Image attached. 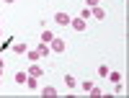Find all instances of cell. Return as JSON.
<instances>
[{"mask_svg":"<svg viewBox=\"0 0 129 98\" xmlns=\"http://www.w3.org/2000/svg\"><path fill=\"white\" fill-rule=\"evenodd\" d=\"M70 28L72 31H85V28H88V21L80 18V16H75V18H70Z\"/></svg>","mask_w":129,"mask_h":98,"instance_id":"6da1fadb","label":"cell"},{"mask_svg":"<svg viewBox=\"0 0 129 98\" xmlns=\"http://www.w3.org/2000/svg\"><path fill=\"white\" fill-rule=\"evenodd\" d=\"M49 49H52V52H57V54H62L64 49H67V44H64V39H57V36H54V39L49 41Z\"/></svg>","mask_w":129,"mask_h":98,"instance_id":"7a4b0ae2","label":"cell"},{"mask_svg":"<svg viewBox=\"0 0 129 98\" xmlns=\"http://www.w3.org/2000/svg\"><path fill=\"white\" fill-rule=\"evenodd\" d=\"M70 18L72 16H67L64 10H59V13H54V23L57 26H70Z\"/></svg>","mask_w":129,"mask_h":98,"instance_id":"3957f363","label":"cell"},{"mask_svg":"<svg viewBox=\"0 0 129 98\" xmlns=\"http://www.w3.org/2000/svg\"><path fill=\"white\" fill-rule=\"evenodd\" d=\"M28 75H31V78H39V80H41V75H44V67H41L39 62H34V64L28 67Z\"/></svg>","mask_w":129,"mask_h":98,"instance_id":"277c9868","label":"cell"},{"mask_svg":"<svg viewBox=\"0 0 129 98\" xmlns=\"http://www.w3.org/2000/svg\"><path fill=\"white\" fill-rule=\"evenodd\" d=\"M62 83H64V88H67V90H75V88H78V80H75L72 75H64Z\"/></svg>","mask_w":129,"mask_h":98,"instance_id":"5b68a950","label":"cell"},{"mask_svg":"<svg viewBox=\"0 0 129 98\" xmlns=\"http://www.w3.org/2000/svg\"><path fill=\"white\" fill-rule=\"evenodd\" d=\"M90 18H98V21H103V18H106V10H103L101 5H95V8H90Z\"/></svg>","mask_w":129,"mask_h":98,"instance_id":"8992f818","label":"cell"},{"mask_svg":"<svg viewBox=\"0 0 129 98\" xmlns=\"http://www.w3.org/2000/svg\"><path fill=\"white\" fill-rule=\"evenodd\" d=\"M13 80H16L18 85H26V80H28V72H23V70H18V72L13 75Z\"/></svg>","mask_w":129,"mask_h":98,"instance_id":"52a82bcc","label":"cell"},{"mask_svg":"<svg viewBox=\"0 0 129 98\" xmlns=\"http://www.w3.org/2000/svg\"><path fill=\"white\" fill-rule=\"evenodd\" d=\"M41 95H47V98H54V95H57V88H54V85H44V88H41Z\"/></svg>","mask_w":129,"mask_h":98,"instance_id":"ba28073f","label":"cell"},{"mask_svg":"<svg viewBox=\"0 0 129 98\" xmlns=\"http://www.w3.org/2000/svg\"><path fill=\"white\" fill-rule=\"evenodd\" d=\"M36 52H39V57H47V54H49L52 49H49V44H44V41H39V47H36Z\"/></svg>","mask_w":129,"mask_h":98,"instance_id":"9c48e42d","label":"cell"},{"mask_svg":"<svg viewBox=\"0 0 129 98\" xmlns=\"http://www.w3.org/2000/svg\"><path fill=\"white\" fill-rule=\"evenodd\" d=\"M26 88H28V90H39V78H31V75H28V80H26Z\"/></svg>","mask_w":129,"mask_h":98,"instance_id":"30bf717a","label":"cell"},{"mask_svg":"<svg viewBox=\"0 0 129 98\" xmlns=\"http://www.w3.org/2000/svg\"><path fill=\"white\" fill-rule=\"evenodd\" d=\"M52 39H54V31H49V28H44V31H41V41H44V44H49Z\"/></svg>","mask_w":129,"mask_h":98,"instance_id":"8fae6325","label":"cell"},{"mask_svg":"<svg viewBox=\"0 0 129 98\" xmlns=\"http://www.w3.org/2000/svg\"><path fill=\"white\" fill-rule=\"evenodd\" d=\"M13 52H16V54H26V52H28V47L23 44V41H18V44H13Z\"/></svg>","mask_w":129,"mask_h":98,"instance_id":"7c38bea8","label":"cell"},{"mask_svg":"<svg viewBox=\"0 0 129 98\" xmlns=\"http://www.w3.org/2000/svg\"><path fill=\"white\" fill-rule=\"evenodd\" d=\"M106 78H109L111 83H119V80H121V75H119V72H109V75H106Z\"/></svg>","mask_w":129,"mask_h":98,"instance_id":"4fadbf2b","label":"cell"},{"mask_svg":"<svg viewBox=\"0 0 129 98\" xmlns=\"http://www.w3.org/2000/svg\"><path fill=\"white\" fill-rule=\"evenodd\" d=\"M90 88H93V80H83V93H90Z\"/></svg>","mask_w":129,"mask_h":98,"instance_id":"5bb4252c","label":"cell"},{"mask_svg":"<svg viewBox=\"0 0 129 98\" xmlns=\"http://www.w3.org/2000/svg\"><path fill=\"white\" fill-rule=\"evenodd\" d=\"M26 54H28V59H31V62H39V59H41V57H39V52H36V49H34V52H26Z\"/></svg>","mask_w":129,"mask_h":98,"instance_id":"9a60e30c","label":"cell"},{"mask_svg":"<svg viewBox=\"0 0 129 98\" xmlns=\"http://www.w3.org/2000/svg\"><path fill=\"white\" fill-rule=\"evenodd\" d=\"M80 18L88 21V18H90V8H80Z\"/></svg>","mask_w":129,"mask_h":98,"instance_id":"2e32d148","label":"cell"},{"mask_svg":"<svg viewBox=\"0 0 129 98\" xmlns=\"http://www.w3.org/2000/svg\"><path fill=\"white\" fill-rule=\"evenodd\" d=\"M90 95H95V98H98V95H103V90L98 88V85H93V88H90Z\"/></svg>","mask_w":129,"mask_h":98,"instance_id":"e0dca14e","label":"cell"},{"mask_svg":"<svg viewBox=\"0 0 129 98\" xmlns=\"http://www.w3.org/2000/svg\"><path fill=\"white\" fill-rule=\"evenodd\" d=\"M109 72H111V70L106 67V64H101V67H98V75H101V78H106V75H109Z\"/></svg>","mask_w":129,"mask_h":98,"instance_id":"ac0fdd59","label":"cell"},{"mask_svg":"<svg viewBox=\"0 0 129 98\" xmlns=\"http://www.w3.org/2000/svg\"><path fill=\"white\" fill-rule=\"evenodd\" d=\"M95 5H101V0H85V8H95Z\"/></svg>","mask_w":129,"mask_h":98,"instance_id":"d6986e66","label":"cell"},{"mask_svg":"<svg viewBox=\"0 0 129 98\" xmlns=\"http://www.w3.org/2000/svg\"><path fill=\"white\" fill-rule=\"evenodd\" d=\"M114 93H116V95H121V93H124V85H121V83H116V88H114Z\"/></svg>","mask_w":129,"mask_h":98,"instance_id":"ffe728a7","label":"cell"},{"mask_svg":"<svg viewBox=\"0 0 129 98\" xmlns=\"http://www.w3.org/2000/svg\"><path fill=\"white\" fill-rule=\"evenodd\" d=\"M3 70H5V64H3V62H0V78H3Z\"/></svg>","mask_w":129,"mask_h":98,"instance_id":"44dd1931","label":"cell"},{"mask_svg":"<svg viewBox=\"0 0 129 98\" xmlns=\"http://www.w3.org/2000/svg\"><path fill=\"white\" fill-rule=\"evenodd\" d=\"M3 3H8V5H10V3H16V0H3Z\"/></svg>","mask_w":129,"mask_h":98,"instance_id":"7402d4cb","label":"cell"},{"mask_svg":"<svg viewBox=\"0 0 129 98\" xmlns=\"http://www.w3.org/2000/svg\"><path fill=\"white\" fill-rule=\"evenodd\" d=\"M0 39H3V28H0Z\"/></svg>","mask_w":129,"mask_h":98,"instance_id":"603a6c76","label":"cell"}]
</instances>
